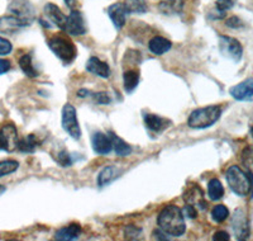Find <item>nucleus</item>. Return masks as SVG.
I'll return each instance as SVG.
<instances>
[{
    "label": "nucleus",
    "mask_w": 253,
    "mask_h": 241,
    "mask_svg": "<svg viewBox=\"0 0 253 241\" xmlns=\"http://www.w3.org/2000/svg\"><path fill=\"white\" fill-rule=\"evenodd\" d=\"M19 168V163L15 160H4L0 161V178L5 175L12 174Z\"/></svg>",
    "instance_id": "nucleus-30"
},
{
    "label": "nucleus",
    "mask_w": 253,
    "mask_h": 241,
    "mask_svg": "<svg viewBox=\"0 0 253 241\" xmlns=\"http://www.w3.org/2000/svg\"><path fill=\"white\" fill-rule=\"evenodd\" d=\"M181 1L180 0H166L164 3L160 4V9L166 14H170L172 12H178L181 10Z\"/></svg>",
    "instance_id": "nucleus-31"
},
{
    "label": "nucleus",
    "mask_w": 253,
    "mask_h": 241,
    "mask_svg": "<svg viewBox=\"0 0 253 241\" xmlns=\"http://www.w3.org/2000/svg\"><path fill=\"white\" fill-rule=\"evenodd\" d=\"M185 203L190 204V206H194L195 208L199 210H205L207 208V201L204 199V193H203L202 188L193 184L186 192L182 195Z\"/></svg>",
    "instance_id": "nucleus-12"
},
{
    "label": "nucleus",
    "mask_w": 253,
    "mask_h": 241,
    "mask_svg": "<svg viewBox=\"0 0 253 241\" xmlns=\"http://www.w3.org/2000/svg\"><path fill=\"white\" fill-rule=\"evenodd\" d=\"M65 4H66L69 8L74 9V6L76 5V1H75V0H65Z\"/></svg>",
    "instance_id": "nucleus-43"
},
{
    "label": "nucleus",
    "mask_w": 253,
    "mask_h": 241,
    "mask_svg": "<svg viewBox=\"0 0 253 241\" xmlns=\"http://www.w3.org/2000/svg\"><path fill=\"white\" fill-rule=\"evenodd\" d=\"M153 235H155V238L158 239V240H167V239H169V236H164V233H161V231H155Z\"/></svg>",
    "instance_id": "nucleus-42"
},
{
    "label": "nucleus",
    "mask_w": 253,
    "mask_h": 241,
    "mask_svg": "<svg viewBox=\"0 0 253 241\" xmlns=\"http://www.w3.org/2000/svg\"><path fill=\"white\" fill-rule=\"evenodd\" d=\"M219 50L223 56L234 62L241 61L243 55V47L239 41L229 36H219Z\"/></svg>",
    "instance_id": "nucleus-6"
},
{
    "label": "nucleus",
    "mask_w": 253,
    "mask_h": 241,
    "mask_svg": "<svg viewBox=\"0 0 253 241\" xmlns=\"http://www.w3.org/2000/svg\"><path fill=\"white\" fill-rule=\"evenodd\" d=\"M124 90L126 93H132L139 84V72L137 70H129L123 75Z\"/></svg>",
    "instance_id": "nucleus-24"
},
{
    "label": "nucleus",
    "mask_w": 253,
    "mask_h": 241,
    "mask_svg": "<svg viewBox=\"0 0 253 241\" xmlns=\"http://www.w3.org/2000/svg\"><path fill=\"white\" fill-rule=\"evenodd\" d=\"M142 230L139 227L134 226V225H128V226L124 229V236L128 240H137V239H141Z\"/></svg>",
    "instance_id": "nucleus-32"
},
{
    "label": "nucleus",
    "mask_w": 253,
    "mask_h": 241,
    "mask_svg": "<svg viewBox=\"0 0 253 241\" xmlns=\"http://www.w3.org/2000/svg\"><path fill=\"white\" fill-rule=\"evenodd\" d=\"M225 26L229 27V28L238 29L243 27V22H242L238 17H230L225 20Z\"/></svg>",
    "instance_id": "nucleus-37"
},
{
    "label": "nucleus",
    "mask_w": 253,
    "mask_h": 241,
    "mask_svg": "<svg viewBox=\"0 0 253 241\" xmlns=\"http://www.w3.org/2000/svg\"><path fill=\"white\" fill-rule=\"evenodd\" d=\"M237 0H216L215 1V5L218 10L220 12H225V10H229L234 6Z\"/></svg>",
    "instance_id": "nucleus-35"
},
{
    "label": "nucleus",
    "mask_w": 253,
    "mask_h": 241,
    "mask_svg": "<svg viewBox=\"0 0 253 241\" xmlns=\"http://www.w3.org/2000/svg\"><path fill=\"white\" fill-rule=\"evenodd\" d=\"M184 212L189 218H195L196 215H198V211H196L195 207L190 206V204H186V207L184 208Z\"/></svg>",
    "instance_id": "nucleus-40"
},
{
    "label": "nucleus",
    "mask_w": 253,
    "mask_h": 241,
    "mask_svg": "<svg viewBox=\"0 0 253 241\" xmlns=\"http://www.w3.org/2000/svg\"><path fill=\"white\" fill-rule=\"evenodd\" d=\"M19 66L22 69V71L29 76V78H36L38 76L37 70L33 66V62H32V56L31 55H23L22 58L19 59Z\"/></svg>",
    "instance_id": "nucleus-26"
},
{
    "label": "nucleus",
    "mask_w": 253,
    "mask_h": 241,
    "mask_svg": "<svg viewBox=\"0 0 253 241\" xmlns=\"http://www.w3.org/2000/svg\"><path fill=\"white\" fill-rule=\"evenodd\" d=\"M109 136H110V140H112L113 150H114L117 155L124 158V156H128L132 154V147L126 144V141L122 140L121 137H118V136L113 132H109Z\"/></svg>",
    "instance_id": "nucleus-22"
},
{
    "label": "nucleus",
    "mask_w": 253,
    "mask_h": 241,
    "mask_svg": "<svg viewBox=\"0 0 253 241\" xmlns=\"http://www.w3.org/2000/svg\"><path fill=\"white\" fill-rule=\"evenodd\" d=\"M228 217H229V210L225 206H223V204H218V206H215L211 210V218L216 224L224 222Z\"/></svg>",
    "instance_id": "nucleus-29"
},
{
    "label": "nucleus",
    "mask_w": 253,
    "mask_h": 241,
    "mask_svg": "<svg viewBox=\"0 0 253 241\" xmlns=\"http://www.w3.org/2000/svg\"><path fill=\"white\" fill-rule=\"evenodd\" d=\"M10 67H12V63H10V61L4 60V59H0V75H3V74H5V72H8L9 70H10Z\"/></svg>",
    "instance_id": "nucleus-39"
},
{
    "label": "nucleus",
    "mask_w": 253,
    "mask_h": 241,
    "mask_svg": "<svg viewBox=\"0 0 253 241\" xmlns=\"http://www.w3.org/2000/svg\"><path fill=\"white\" fill-rule=\"evenodd\" d=\"M158 227L164 231L166 235L182 236L186 231L185 225L184 212L177 206H167L160 212L157 218Z\"/></svg>",
    "instance_id": "nucleus-1"
},
{
    "label": "nucleus",
    "mask_w": 253,
    "mask_h": 241,
    "mask_svg": "<svg viewBox=\"0 0 253 241\" xmlns=\"http://www.w3.org/2000/svg\"><path fill=\"white\" fill-rule=\"evenodd\" d=\"M62 128L71 136L74 140H80L81 129L76 117V109L72 104L67 103L62 108Z\"/></svg>",
    "instance_id": "nucleus-5"
},
{
    "label": "nucleus",
    "mask_w": 253,
    "mask_h": 241,
    "mask_svg": "<svg viewBox=\"0 0 253 241\" xmlns=\"http://www.w3.org/2000/svg\"><path fill=\"white\" fill-rule=\"evenodd\" d=\"M124 8L126 13H132V14H144L148 10L146 0H126Z\"/></svg>",
    "instance_id": "nucleus-23"
},
{
    "label": "nucleus",
    "mask_w": 253,
    "mask_h": 241,
    "mask_svg": "<svg viewBox=\"0 0 253 241\" xmlns=\"http://www.w3.org/2000/svg\"><path fill=\"white\" fill-rule=\"evenodd\" d=\"M229 93L237 101H253V78H248L232 86Z\"/></svg>",
    "instance_id": "nucleus-11"
},
{
    "label": "nucleus",
    "mask_w": 253,
    "mask_h": 241,
    "mask_svg": "<svg viewBox=\"0 0 253 241\" xmlns=\"http://www.w3.org/2000/svg\"><path fill=\"white\" fill-rule=\"evenodd\" d=\"M38 145V141L35 135H29L18 141V147L22 152H33Z\"/></svg>",
    "instance_id": "nucleus-27"
},
{
    "label": "nucleus",
    "mask_w": 253,
    "mask_h": 241,
    "mask_svg": "<svg viewBox=\"0 0 253 241\" xmlns=\"http://www.w3.org/2000/svg\"><path fill=\"white\" fill-rule=\"evenodd\" d=\"M4 190H5V188H4V187H0V194H1V193H3Z\"/></svg>",
    "instance_id": "nucleus-45"
},
{
    "label": "nucleus",
    "mask_w": 253,
    "mask_h": 241,
    "mask_svg": "<svg viewBox=\"0 0 253 241\" xmlns=\"http://www.w3.org/2000/svg\"><path fill=\"white\" fill-rule=\"evenodd\" d=\"M18 132L14 124L6 123L0 128V151H14L18 147Z\"/></svg>",
    "instance_id": "nucleus-8"
},
{
    "label": "nucleus",
    "mask_w": 253,
    "mask_h": 241,
    "mask_svg": "<svg viewBox=\"0 0 253 241\" xmlns=\"http://www.w3.org/2000/svg\"><path fill=\"white\" fill-rule=\"evenodd\" d=\"M208 194H209V198L211 201H219V199L223 198L224 195V188H223V184L220 183L219 179H211L208 183Z\"/></svg>",
    "instance_id": "nucleus-25"
},
{
    "label": "nucleus",
    "mask_w": 253,
    "mask_h": 241,
    "mask_svg": "<svg viewBox=\"0 0 253 241\" xmlns=\"http://www.w3.org/2000/svg\"><path fill=\"white\" fill-rule=\"evenodd\" d=\"M221 108L219 106H209L195 109L187 118V124L191 128L202 129L213 126L220 118Z\"/></svg>",
    "instance_id": "nucleus-2"
},
{
    "label": "nucleus",
    "mask_w": 253,
    "mask_h": 241,
    "mask_svg": "<svg viewBox=\"0 0 253 241\" xmlns=\"http://www.w3.org/2000/svg\"><path fill=\"white\" fill-rule=\"evenodd\" d=\"M232 227L238 240H246L250 236V224L243 210H236L232 218Z\"/></svg>",
    "instance_id": "nucleus-10"
},
{
    "label": "nucleus",
    "mask_w": 253,
    "mask_h": 241,
    "mask_svg": "<svg viewBox=\"0 0 253 241\" xmlns=\"http://www.w3.org/2000/svg\"><path fill=\"white\" fill-rule=\"evenodd\" d=\"M119 174H121V169L114 167V165L104 168L98 175V185L99 187H104V185L112 183L115 178H118Z\"/></svg>",
    "instance_id": "nucleus-21"
},
{
    "label": "nucleus",
    "mask_w": 253,
    "mask_h": 241,
    "mask_svg": "<svg viewBox=\"0 0 253 241\" xmlns=\"http://www.w3.org/2000/svg\"><path fill=\"white\" fill-rule=\"evenodd\" d=\"M8 10L12 13V15H15L17 18L26 22L28 26L35 20V8L28 0H13L12 3L9 4Z\"/></svg>",
    "instance_id": "nucleus-7"
},
{
    "label": "nucleus",
    "mask_w": 253,
    "mask_h": 241,
    "mask_svg": "<svg viewBox=\"0 0 253 241\" xmlns=\"http://www.w3.org/2000/svg\"><path fill=\"white\" fill-rule=\"evenodd\" d=\"M91 146L92 150L99 155H108L113 150L110 136L103 132H95L91 136Z\"/></svg>",
    "instance_id": "nucleus-13"
},
{
    "label": "nucleus",
    "mask_w": 253,
    "mask_h": 241,
    "mask_svg": "<svg viewBox=\"0 0 253 241\" xmlns=\"http://www.w3.org/2000/svg\"><path fill=\"white\" fill-rule=\"evenodd\" d=\"M81 234V227L79 224H70L69 226L62 227L56 233L55 239L60 241H70L79 239Z\"/></svg>",
    "instance_id": "nucleus-19"
},
{
    "label": "nucleus",
    "mask_w": 253,
    "mask_h": 241,
    "mask_svg": "<svg viewBox=\"0 0 253 241\" xmlns=\"http://www.w3.org/2000/svg\"><path fill=\"white\" fill-rule=\"evenodd\" d=\"M65 32L71 36H83L86 33V24H85L83 13L72 9L66 19Z\"/></svg>",
    "instance_id": "nucleus-9"
},
{
    "label": "nucleus",
    "mask_w": 253,
    "mask_h": 241,
    "mask_svg": "<svg viewBox=\"0 0 253 241\" xmlns=\"http://www.w3.org/2000/svg\"><path fill=\"white\" fill-rule=\"evenodd\" d=\"M43 10H44V15L47 17V19H48L49 22H52V23H53V26H56L57 28L65 31V26H66L67 17L63 14L62 12H61V9L58 8L57 5H55V4H52V3H47L46 5H44Z\"/></svg>",
    "instance_id": "nucleus-14"
},
{
    "label": "nucleus",
    "mask_w": 253,
    "mask_h": 241,
    "mask_svg": "<svg viewBox=\"0 0 253 241\" xmlns=\"http://www.w3.org/2000/svg\"><path fill=\"white\" fill-rule=\"evenodd\" d=\"M90 97L94 99V102L96 104H101V106H107V104L112 103V98L108 95V93L105 92H99V93H91Z\"/></svg>",
    "instance_id": "nucleus-33"
},
{
    "label": "nucleus",
    "mask_w": 253,
    "mask_h": 241,
    "mask_svg": "<svg viewBox=\"0 0 253 241\" xmlns=\"http://www.w3.org/2000/svg\"><path fill=\"white\" fill-rule=\"evenodd\" d=\"M27 26L28 24L26 22L17 18L15 15H4V17L0 18V32L1 33L12 35V33H15L20 28H24Z\"/></svg>",
    "instance_id": "nucleus-15"
},
{
    "label": "nucleus",
    "mask_w": 253,
    "mask_h": 241,
    "mask_svg": "<svg viewBox=\"0 0 253 241\" xmlns=\"http://www.w3.org/2000/svg\"><path fill=\"white\" fill-rule=\"evenodd\" d=\"M143 120L147 128L152 131V132H161V131H164L170 124V122L167 120L160 117V116L152 115V113H146L143 116Z\"/></svg>",
    "instance_id": "nucleus-18"
},
{
    "label": "nucleus",
    "mask_w": 253,
    "mask_h": 241,
    "mask_svg": "<svg viewBox=\"0 0 253 241\" xmlns=\"http://www.w3.org/2000/svg\"><path fill=\"white\" fill-rule=\"evenodd\" d=\"M228 185L237 195L239 197H246L251 192V181L250 175L246 174L243 170L237 165L230 167L225 173Z\"/></svg>",
    "instance_id": "nucleus-3"
},
{
    "label": "nucleus",
    "mask_w": 253,
    "mask_h": 241,
    "mask_svg": "<svg viewBox=\"0 0 253 241\" xmlns=\"http://www.w3.org/2000/svg\"><path fill=\"white\" fill-rule=\"evenodd\" d=\"M90 94H91V92H89V90H87V89H80L78 92V97H80V98L90 97Z\"/></svg>",
    "instance_id": "nucleus-41"
},
{
    "label": "nucleus",
    "mask_w": 253,
    "mask_h": 241,
    "mask_svg": "<svg viewBox=\"0 0 253 241\" xmlns=\"http://www.w3.org/2000/svg\"><path fill=\"white\" fill-rule=\"evenodd\" d=\"M56 160H57V163L60 164V165H62V167H70L72 164V160L71 158H70L69 152L67 151H60L57 154V156H56Z\"/></svg>",
    "instance_id": "nucleus-34"
},
{
    "label": "nucleus",
    "mask_w": 253,
    "mask_h": 241,
    "mask_svg": "<svg viewBox=\"0 0 253 241\" xmlns=\"http://www.w3.org/2000/svg\"><path fill=\"white\" fill-rule=\"evenodd\" d=\"M47 45L51 49V51L65 63L72 62L76 59V56H78L75 45L71 41L60 37V36H55V37L49 38Z\"/></svg>",
    "instance_id": "nucleus-4"
},
{
    "label": "nucleus",
    "mask_w": 253,
    "mask_h": 241,
    "mask_svg": "<svg viewBox=\"0 0 253 241\" xmlns=\"http://www.w3.org/2000/svg\"><path fill=\"white\" fill-rule=\"evenodd\" d=\"M108 15L112 19L113 24L117 29H122L126 26V10L124 8V4L115 3L108 8Z\"/></svg>",
    "instance_id": "nucleus-17"
},
{
    "label": "nucleus",
    "mask_w": 253,
    "mask_h": 241,
    "mask_svg": "<svg viewBox=\"0 0 253 241\" xmlns=\"http://www.w3.org/2000/svg\"><path fill=\"white\" fill-rule=\"evenodd\" d=\"M172 47V43L167 38L161 37V36H156L148 42V49L153 55H164L169 52V50Z\"/></svg>",
    "instance_id": "nucleus-20"
},
{
    "label": "nucleus",
    "mask_w": 253,
    "mask_h": 241,
    "mask_svg": "<svg viewBox=\"0 0 253 241\" xmlns=\"http://www.w3.org/2000/svg\"><path fill=\"white\" fill-rule=\"evenodd\" d=\"M241 161L248 173L253 174V145L245 147L241 154Z\"/></svg>",
    "instance_id": "nucleus-28"
},
{
    "label": "nucleus",
    "mask_w": 253,
    "mask_h": 241,
    "mask_svg": "<svg viewBox=\"0 0 253 241\" xmlns=\"http://www.w3.org/2000/svg\"><path fill=\"white\" fill-rule=\"evenodd\" d=\"M251 135H252V137H253V127L251 128Z\"/></svg>",
    "instance_id": "nucleus-46"
},
{
    "label": "nucleus",
    "mask_w": 253,
    "mask_h": 241,
    "mask_svg": "<svg viewBox=\"0 0 253 241\" xmlns=\"http://www.w3.org/2000/svg\"><path fill=\"white\" fill-rule=\"evenodd\" d=\"M214 241H228L230 240L229 234L225 233V231H216L213 236Z\"/></svg>",
    "instance_id": "nucleus-38"
},
{
    "label": "nucleus",
    "mask_w": 253,
    "mask_h": 241,
    "mask_svg": "<svg viewBox=\"0 0 253 241\" xmlns=\"http://www.w3.org/2000/svg\"><path fill=\"white\" fill-rule=\"evenodd\" d=\"M86 70L89 72H91V74L96 75V76H100L103 79H108L110 76V74H112L109 65L105 61H101L100 59L95 58V56H92V58H90L87 60Z\"/></svg>",
    "instance_id": "nucleus-16"
},
{
    "label": "nucleus",
    "mask_w": 253,
    "mask_h": 241,
    "mask_svg": "<svg viewBox=\"0 0 253 241\" xmlns=\"http://www.w3.org/2000/svg\"><path fill=\"white\" fill-rule=\"evenodd\" d=\"M250 175V181H251V197H253V174H248Z\"/></svg>",
    "instance_id": "nucleus-44"
},
{
    "label": "nucleus",
    "mask_w": 253,
    "mask_h": 241,
    "mask_svg": "<svg viewBox=\"0 0 253 241\" xmlns=\"http://www.w3.org/2000/svg\"><path fill=\"white\" fill-rule=\"evenodd\" d=\"M13 46L12 43L9 42L6 38L0 37V56H5V55H9L12 52Z\"/></svg>",
    "instance_id": "nucleus-36"
}]
</instances>
